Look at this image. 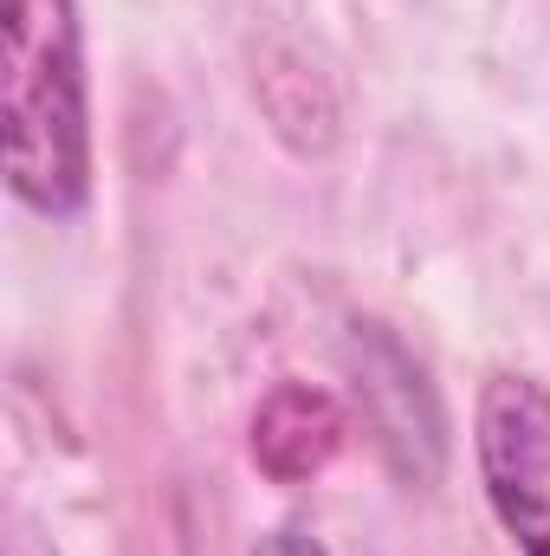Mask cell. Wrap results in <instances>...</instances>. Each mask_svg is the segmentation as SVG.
I'll return each instance as SVG.
<instances>
[{
	"instance_id": "cell-3",
	"label": "cell",
	"mask_w": 550,
	"mask_h": 556,
	"mask_svg": "<svg viewBox=\"0 0 550 556\" xmlns=\"http://www.w3.org/2000/svg\"><path fill=\"white\" fill-rule=\"evenodd\" d=\"M343 433H350V420H343L330 389H317V382H278L273 395L260 402V415H253L247 453H253V466L273 485H304V479H317L343 453Z\"/></svg>"
},
{
	"instance_id": "cell-2",
	"label": "cell",
	"mask_w": 550,
	"mask_h": 556,
	"mask_svg": "<svg viewBox=\"0 0 550 556\" xmlns=\"http://www.w3.org/2000/svg\"><path fill=\"white\" fill-rule=\"evenodd\" d=\"M486 505L518 556H550V389L538 376H486L473 408Z\"/></svg>"
},
{
	"instance_id": "cell-4",
	"label": "cell",
	"mask_w": 550,
	"mask_h": 556,
	"mask_svg": "<svg viewBox=\"0 0 550 556\" xmlns=\"http://www.w3.org/2000/svg\"><path fill=\"white\" fill-rule=\"evenodd\" d=\"M253 556H324V544L304 538V531H266V538L253 544Z\"/></svg>"
},
{
	"instance_id": "cell-1",
	"label": "cell",
	"mask_w": 550,
	"mask_h": 556,
	"mask_svg": "<svg viewBox=\"0 0 550 556\" xmlns=\"http://www.w3.org/2000/svg\"><path fill=\"white\" fill-rule=\"evenodd\" d=\"M0 117H7V188L72 220L91 194V104H85V33L72 0H0Z\"/></svg>"
}]
</instances>
